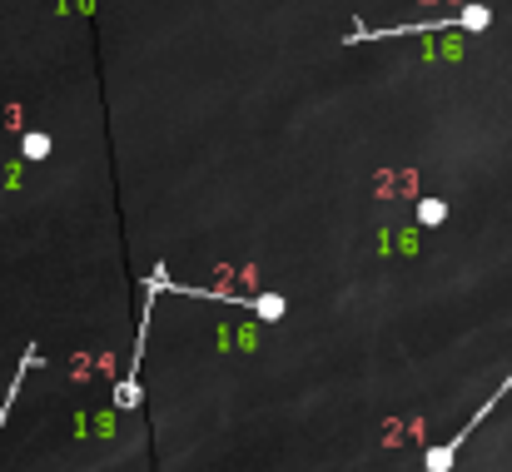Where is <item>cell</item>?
<instances>
[{"instance_id":"cell-1","label":"cell","mask_w":512,"mask_h":472,"mask_svg":"<svg viewBox=\"0 0 512 472\" xmlns=\"http://www.w3.org/2000/svg\"><path fill=\"white\" fill-rule=\"evenodd\" d=\"M508 393H512V378L503 383V388H498V393H493V398H488V403H483V408H478V413H473V418H468V423H463V428H458V438H448V443H438V448H428V453H423V468H428V472H453L458 448H463V443L478 433V423H483V418L493 413V403H498V398H508Z\"/></svg>"},{"instance_id":"cell-2","label":"cell","mask_w":512,"mask_h":472,"mask_svg":"<svg viewBox=\"0 0 512 472\" xmlns=\"http://www.w3.org/2000/svg\"><path fill=\"white\" fill-rule=\"evenodd\" d=\"M35 363H40V353H35V348H25V358H20V373L10 378V393H5V403H0V428H5V418H10V403L20 398V383H25V373H30Z\"/></svg>"},{"instance_id":"cell-3","label":"cell","mask_w":512,"mask_h":472,"mask_svg":"<svg viewBox=\"0 0 512 472\" xmlns=\"http://www.w3.org/2000/svg\"><path fill=\"white\" fill-rule=\"evenodd\" d=\"M418 214H423V224H438V219L448 214V204H443V199H428V204H423Z\"/></svg>"}]
</instances>
